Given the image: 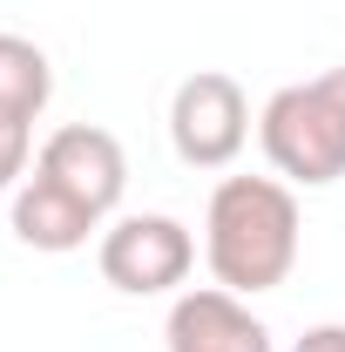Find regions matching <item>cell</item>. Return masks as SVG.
I'll return each mask as SVG.
<instances>
[{
    "instance_id": "1",
    "label": "cell",
    "mask_w": 345,
    "mask_h": 352,
    "mask_svg": "<svg viewBox=\"0 0 345 352\" xmlns=\"http://www.w3.org/2000/svg\"><path fill=\"white\" fill-rule=\"evenodd\" d=\"M298 237H304V217L285 176H223L210 190L203 264L223 292H237V298L278 292L298 264Z\"/></svg>"
},
{
    "instance_id": "2",
    "label": "cell",
    "mask_w": 345,
    "mask_h": 352,
    "mask_svg": "<svg viewBox=\"0 0 345 352\" xmlns=\"http://www.w3.org/2000/svg\"><path fill=\"white\" fill-rule=\"evenodd\" d=\"M258 142H264V163L285 183H298V190L339 183L345 176V68L278 88L258 116Z\"/></svg>"
},
{
    "instance_id": "3",
    "label": "cell",
    "mask_w": 345,
    "mask_h": 352,
    "mask_svg": "<svg viewBox=\"0 0 345 352\" xmlns=\"http://www.w3.org/2000/svg\"><path fill=\"white\" fill-rule=\"evenodd\" d=\"M251 142V95L223 68H197L170 95V149L190 170H230Z\"/></svg>"
},
{
    "instance_id": "4",
    "label": "cell",
    "mask_w": 345,
    "mask_h": 352,
    "mask_svg": "<svg viewBox=\"0 0 345 352\" xmlns=\"http://www.w3.org/2000/svg\"><path fill=\"white\" fill-rule=\"evenodd\" d=\"M95 264L122 298H163V292H176L190 278L197 237H190V223L163 217V210H135V217H115L102 230Z\"/></svg>"
},
{
    "instance_id": "5",
    "label": "cell",
    "mask_w": 345,
    "mask_h": 352,
    "mask_svg": "<svg viewBox=\"0 0 345 352\" xmlns=\"http://www.w3.org/2000/svg\"><path fill=\"white\" fill-rule=\"evenodd\" d=\"M34 176H47L54 190H68L82 210H95L109 223L115 204H122V190H129V156H122L115 135L95 129V122H61L34 149Z\"/></svg>"
},
{
    "instance_id": "6",
    "label": "cell",
    "mask_w": 345,
    "mask_h": 352,
    "mask_svg": "<svg viewBox=\"0 0 345 352\" xmlns=\"http://www.w3.org/2000/svg\"><path fill=\"white\" fill-rule=\"evenodd\" d=\"M163 346L170 352H278L271 325L251 311V298H237L223 285L176 292L170 318H163Z\"/></svg>"
},
{
    "instance_id": "7",
    "label": "cell",
    "mask_w": 345,
    "mask_h": 352,
    "mask_svg": "<svg viewBox=\"0 0 345 352\" xmlns=\"http://www.w3.org/2000/svg\"><path fill=\"white\" fill-rule=\"evenodd\" d=\"M102 230L95 210H82L68 190H54L47 176H21V190H14V237L27 244V251H47V258H61V251H82L88 237Z\"/></svg>"
},
{
    "instance_id": "8",
    "label": "cell",
    "mask_w": 345,
    "mask_h": 352,
    "mask_svg": "<svg viewBox=\"0 0 345 352\" xmlns=\"http://www.w3.org/2000/svg\"><path fill=\"white\" fill-rule=\"evenodd\" d=\"M47 95H54V68H47V54L27 34H0V109H14V116H41Z\"/></svg>"
},
{
    "instance_id": "9",
    "label": "cell",
    "mask_w": 345,
    "mask_h": 352,
    "mask_svg": "<svg viewBox=\"0 0 345 352\" xmlns=\"http://www.w3.org/2000/svg\"><path fill=\"white\" fill-rule=\"evenodd\" d=\"M27 170H34V122L0 109V190H21Z\"/></svg>"
},
{
    "instance_id": "10",
    "label": "cell",
    "mask_w": 345,
    "mask_h": 352,
    "mask_svg": "<svg viewBox=\"0 0 345 352\" xmlns=\"http://www.w3.org/2000/svg\"><path fill=\"white\" fill-rule=\"evenodd\" d=\"M291 352H345V325H311Z\"/></svg>"
}]
</instances>
